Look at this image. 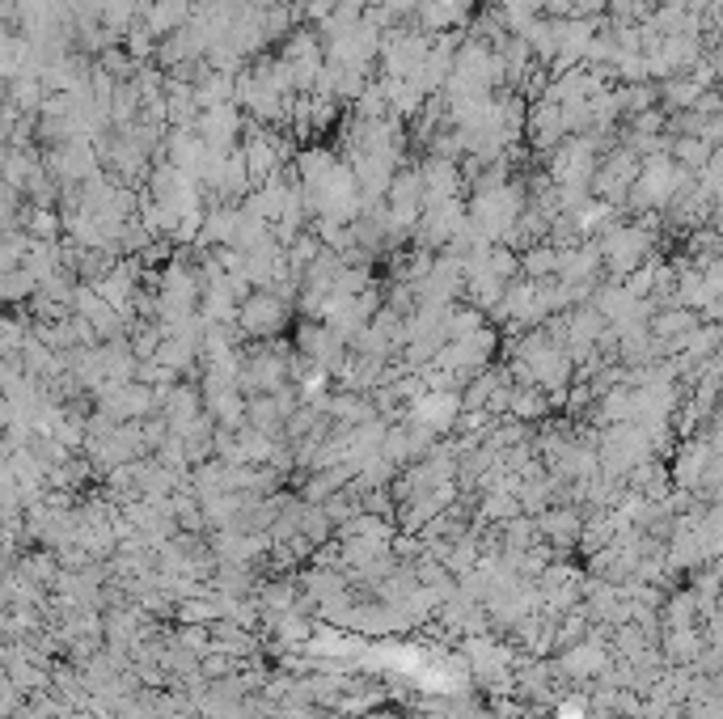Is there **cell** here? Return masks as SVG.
Returning <instances> with one entry per match:
<instances>
[{
	"instance_id": "3957f363",
	"label": "cell",
	"mask_w": 723,
	"mask_h": 719,
	"mask_svg": "<svg viewBox=\"0 0 723 719\" xmlns=\"http://www.w3.org/2000/svg\"><path fill=\"white\" fill-rule=\"evenodd\" d=\"M288 317H293V301H284L279 293H267V288H255V293H246L241 301H237L234 326L241 338L263 343V338L284 335Z\"/></svg>"
},
{
	"instance_id": "4fadbf2b",
	"label": "cell",
	"mask_w": 723,
	"mask_h": 719,
	"mask_svg": "<svg viewBox=\"0 0 723 719\" xmlns=\"http://www.w3.org/2000/svg\"><path fill=\"white\" fill-rule=\"evenodd\" d=\"M563 267V250L551 246V242H537L529 250H521V275L525 279H551Z\"/></svg>"
},
{
	"instance_id": "8992f818",
	"label": "cell",
	"mask_w": 723,
	"mask_h": 719,
	"mask_svg": "<svg viewBox=\"0 0 723 719\" xmlns=\"http://www.w3.org/2000/svg\"><path fill=\"white\" fill-rule=\"evenodd\" d=\"M43 169L60 183V187H81L93 174H102V161L89 140H65V145H51L43 157Z\"/></svg>"
},
{
	"instance_id": "2e32d148",
	"label": "cell",
	"mask_w": 723,
	"mask_h": 719,
	"mask_svg": "<svg viewBox=\"0 0 723 719\" xmlns=\"http://www.w3.org/2000/svg\"><path fill=\"white\" fill-rule=\"evenodd\" d=\"M22 190L0 183V229H22Z\"/></svg>"
},
{
	"instance_id": "52a82bcc",
	"label": "cell",
	"mask_w": 723,
	"mask_h": 719,
	"mask_svg": "<svg viewBox=\"0 0 723 719\" xmlns=\"http://www.w3.org/2000/svg\"><path fill=\"white\" fill-rule=\"evenodd\" d=\"M403 415L424 423L427 432H436V436H448L457 427V420H462V390H424Z\"/></svg>"
},
{
	"instance_id": "9c48e42d",
	"label": "cell",
	"mask_w": 723,
	"mask_h": 719,
	"mask_svg": "<svg viewBox=\"0 0 723 719\" xmlns=\"http://www.w3.org/2000/svg\"><path fill=\"white\" fill-rule=\"evenodd\" d=\"M241 124H246V115H241L234 102H225V106H212V110H199V119H195V136H199L208 148L234 152L237 140H241Z\"/></svg>"
},
{
	"instance_id": "7c38bea8",
	"label": "cell",
	"mask_w": 723,
	"mask_h": 719,
	"mask_svg": "<svg viewBox=\"0 0 723 719\" xmlns=\"http://www.w3.org/2000/svg\"><path fill=\"white\" fill-rule=\"evenodd\" d=\"M551 406L554 402L537 390V385H512V398H508V420H516V423H546V415H551Z\"/></svg>"
},
{
	"instance_id": "30bf717a",
	"label": "cell",
	"mask_w": 723,
	"mask_h": 719,
	"mask_svg": "<svg viewBox=\"0 0 723 719\" xmlns=\"http://www.w3.org/2000/svg\"><path fill=\"white\" fill-rule=\"evenodd\" d=\"M419 174V187H424V204H436V199H457L466 190V178H462V161L453 157H432L427 152L424 161L415 166Z\"/></svg>"
},
{
	"instance_id": "6da1fadb",
	"label": "cell",
	"mask_w": 723,
	"mask_h": 719,
	"mask_svg": "<svg viewBox=\"0 0 723 719\" xmlns=\"http://www.w3.org/2000/svg\"><path fill=\"white\" fill-rule=\"evenodd\" d=\"M652 220L656 216H614L593 237L601 272L610 275V279H626L635 267H643L656 254V229H652Z\"/></svg>"
},
{
	"instance_id": "9a60e30c",
	"label": "cell",
	"mask_w": 723,
	"mask_h": 719,
	"mask_svg": "<svg viewBox=\"0 0 723 719\" xmlns=\"http://www.w3.org/2000/svg\"><path fill=\"white\" fill-rule=\"evenodd\" d=\"M656 0H610L605 4V21L610 26H638V21L652 18Z\"/></svg>"
},
{
	"instance_id": "ba28073f",
	"label": "cell",
	"mask_w": 723,
	"mask_h": 719,
	"mask_svg": "<svg viewBox=\"0 0 723 719\" xmlns=\"http://www.w3.org/2000/svg\"><path fill=\"white\" fill-rule=\"evenodd\" d=\"M533 525H537V542H542V546H551L554 554H563V550H572L575 542H580V529H584V508L551 504L546 512H537V516H533Z\"/></svg>"
},
{
	"instance_id": "8fae6325",
	"label": "cell",
	"mask_w": 723,
	"mask_h": 719,
	"mask_svg": "<svg viewBox=\"0 0 723 719\" xmlns=\"http://www.w3.org/2000/svg\"><path fill=\"white\" fill-rule=\"evenodd\" d=\"M525 136H529V145L537 152H551L563 136H567V127H563V110L546 98H537V102H525Z\"/></svg>"
},
{
	"instance_id": "e0dca14e",
	"label": "cell",
	"mask_w": 723,
	"mask_h": 719,
	"mask_svg": "<svg viewBox=\"0 0 723 719\" xmlns=\"http://www.w3.org/2000/svg\"><path fill=\"white\" fill-rule=\"evenodd\" d=\"M360 719H406V716H398V711H382V707H377V711H368V716H360Z\"/></svg>"
},
{
	"instance_id": "ac0fdd59",
	"label": "cell",
	"mask_w": 723,
	"mask_h": 719,
	"mask_svg": "<svg viewBox=\"0 0 723 719\" xmlns=\"http://www.w3.org/2000/svg\"><path fill=\"white\" fill-rule=\"evenodd\" d=\"M0 610H9V597H4V584H0Z\"/></svg>"
},
{
	"instance_id": "7a4b0ae2",
	"label": "cell",
	"mask_w": 723,
	"mask_h": 719,
	"mask_svg": "<svg viewBox=\"0 0 723 719\" xmlns=\"http://www.w3.org/2000/svg\"><path fill=\"white\" fill-rule=\"evenodd\" d=\"M284 385H293V347H284L279 338L250 343L237 364V390L255 398V394H279Z\"/></svg>"
},
{
	"instance_id": "5b68a950",
	"label": "cell",
	"mask_w": 723,
	"mask_h": 719,
	"mask_svg": "<svg viewBox=\"0 0 723 719\" xmlns=\"http://www.w3.org/2000/svg\"><path fill=\"white\" fill-rule=\"evenodd\" d=\"M466 225V199H436V204H424L419 220H415V233H410V246L419 250L440 254L453 242V233Z\"/></svg>"
},
{
	"instance_id": "277c9868",
	"label": "cell",
	"mask_w": 723,
	"mask_h": 719,
	"mask_svg": "<svg viewBox=\"0 0 723 719\" xmlns=\"http://www.w3.org/2000/svg\"><path fill=\"white\" fill-rule=\"evenodd\" d=\"M495 347H499V335H495V326H478L474 335L445 343V347H440L436 356L427 360V364H440V368L457 373L462 381H469L474 373H483L491 360H495Z\"/></svg>"
},
{
	"instance_id": "5bb4252c",
	"label": "cell",
	"mask_w": 723,
	"mask_h": 719,
	"mask_svg": "<svg viewBox=\"0 0 723 719\" xmlns=\"http://www.w3.org/2000/svg\"><path fill=\"white\" fill-rule=\"evenodd\" d=\"M13 568L22 571L30 584H39V589H51V584H56V575H60V559H56L51 550H39V554H26L22 563H13Z\"/></svg>"
}]
</instances>
